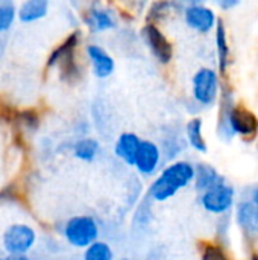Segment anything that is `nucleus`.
Listing matches in <instances>:
<instances>
[{
  "mask_svg": "<svg viewBox=\"0 0 258 260\" xmlns=\"http://www.w3.org/2000/svg\"><path fill=\"white\" fill-rule=\"evenodd\" d=\"M217 134L222 140L242 137L254 140L258 136V117L254 111L242 104L234 102L233 90L224 84L220 87V105L217 117Z\"/></svg>",
  "mask_w": 258,
  "mask_h": 260,
  "instance_id": "nucleus-1",
  "label": "nucleus"
},
{
  "mask_svg": "<svg viewBox=\"0 0 258 260\" xmlns=\"http://www.w3.org/2000/svg\"><path fill=\"white\" fill-rule=\"evenodd\" d=\"M195 181V165L189 160H175L167 163L148 187V198L155 203L172 200L179 190Z\"/></svg>",
  "mask_w": 258,
  "mask_h": 260,
  "instance_id": "nucleus-2",
  "label": "nucleus"
},
{
  "mask_svg": "<svg viewBox=\"0 0 258 260\" xmlns=\"http://www.w3.org/2000/svg\"><path fill=\"white\" fill-rule=\"evenodd\" d=\"M79 40H81V34L76 30L73 34H70L49 56L47 66L49 67H55L58 66L61 70V79L65 81L67 84H76L81 76V66L76 61V49L79 46Z\"/></svg>",
  "mask_w": 258,
  "mask_h": 260,
  "instance_id": "nucleus-3",
  "label": "nucleus"
},
{
  "mask_svg": "<svg viewBox=\"0 0 258 260\" xmlns=\"http://www.w3.org/2000/svg\"><path fill=\"white\" fill-rule=\"evenodd\" d=\"M100 229L97 221L90 215H78L70 218L62 229V236L68 245L75 248H88L99 241Z\"/></svg>",
  "mask_w": 258,
  "mask_h": 260,
  "instance_id": "nucleus-4",
  "label": "nucleus"
},
{
  "mask_svg": "<svg viewBox=\"0 0 258 260\" xmlns=\"http://www.w3.org/2000/svg\"><path fill=\"white\" fill-rule=\"evenodd\" d=\"M201 207L213 216H228L237 204L236 187L227 180L204 193H199Z\"/></svg>",
  "mask_w": 258,
  "mask_h": 260,
  "instance_id": "nucleus-5",
  "label": "nucleus"
},
{
  "mask_svg": "<svg viewBox=\"0 0 258 260\" xmlns=\"http://www.w3.org/2000/svg\"><path fill=\"white\" fill-rule=\"evenodd\" d=\"M222 82L217 72L208 67L199 69L192 79L193 101L201 107H213L219 99Z\"/></svg>",
  "mask_w": 258,
  "mask_h": 260,
  "instance_id": "nucleus-6",
  "label": "nucleus"
},
{
  "mask_svg": "<svg viewBox=\"0 0 258 260\" xmlns=\"http://www.w3.org/2000/svg\"><path fill=\"white\" fill-rule=\"evenodd\" d=\"M36 242V232L27 224H11L3 236L2 244L8 254H26Z\"/></svg>",
  "mask_w": 258,
  "mask_h": 260,
  "instance_id": "nucleus-7",
  "label": "nucleus"
},
{
  "mask_svg": "<svg viewBox=\"0 0 258 260\" xmlns=\"http://www.w3.org/2000/svg\"><path fill=\"white\" fill-rule=\"evenodd\" d=\"M164 163V157L161 148L154 140H141L134 168L143 178H152L158 175L161 165Z\"/></svg>",
  "mask_w": 258,
  "mask_h": 260,
  "instance_id": "nucleus-8",
  "label": "nucleus"
},
{
  "mask_svg": "<svg viewBox=\"0 0 258 260\" xmlns=\"http://www.w3.org/2000/svg\"><path fill=\"white\" fill-rule=\"evenodd\" d=\"M141 38L158 62L169 64L172 61L173 46L157 24L146 23L141 29Z\"/></svg>",
  "mask_w": 258,
  "mask_h": 260,
  "instance_id": "nucleus-9",
  "label": "nucleus"
},
{
  "mask_svg": "<svg viewBox=\"0 0 258 260\" xmlns=\"http://www.w3.org/2000/svg\"><path fill=\"white\" fill-rule=\"evenodd\" d=\"M234 222L243 236L249 239L258 238V206L251 200L237 201L234 207Z\"/></svg>",
  "mask_w": 258,
  "mask_h": 260,
  "instance_id": "nucleus-10",
  "label": "nucleus"
},
{
  "mask_svg": "<svg viewBox=\"0 0 258 260\" xmlns=\"http://www.w3.org/2000/svg\"><path fill=\"white\" fill-rule=\"evenodd\" d=\"M184 20L187 26L196 32L207 34L217 24V18L213 9L204 5H190L184 9Z\"/></svg>",
  "mask_w": 258,
  "mask_h": 260,
  "instance_id": "nucleus-11",
  "label": "nucleus"
},
{
  "mask_svg": "<svg viewBox=\"0 0 258 260\" xmlns=\"http://www.w3.org/2000/svg\"><path fill=\"white\" fill-rule=\"evenodd\" d=\"M140 145L141 139L135 133H122L114 143V154L125 165L134 166Z\"/></svg>",
  "mask_w": 258,
  "mask_h": 260,
  "instance_id": "nucleus-12",
  "label": "nucleus"
},
{
  "mask_svg": "<svg viewBox=\"0 0 258 260\" xmlns=\"http://www.w3.org/2000/svg\"><path fill=\"white\" fill-rule=\"evenodd\" d=\"M87 55L90 58L93 72L97 78L105 79V78L111 76V73L116 69V64H114L113 56L103 47H100L97 44H90V46H87Z\"/></svg>",
  "mask_w": 258,
  "mask_h": 260,
  "instance_id": "nucleus-13",
  "label": "nucleus"
},
{
  "mask_svg": "<svg viewBox=\"0 0 258 260\" xmlns=\"http://www.w3.org/2000/svg\"><path fill=\"white\" fill-rule=\"evenodd\" d=\"M225 178L220 175V172L210 163H205V161H201L198 165H195V181H193V186H195V190L198 193H204L207 192L208 189L224 183Z\"/></svg>",
  "mask_w": 258,
  "mask_h": 260,
  "instance_id": "nucleus-14",
  "label": "nucleus"
},
{
  "mask_svg": "<svg viewBox=\"0 0 258 260\" xmlns=\"http://www.w3.org/2000/svg\"><path fill=\"white\" fill-rule=\"evenodd\" d=\"M84 20H85V24L93 32H103V30L114 29L117 26V18H116L114 12L111 9L102 8V6L90 8L85 12Z\"/></svg>",
  "mask_w": 258,
  "mask_h": 260,
  "instance_id": "nucleus-15",
  "label": "nucleus"
},
{
  "mask_svg": "<svg viewBox=\"0 0 258 260\" xmlns=\"http://www.w3.org/2000/svg\"><path fill=\"white\" fill-rule=\"evenodd\" d=\"M184 136L187 140V145L199 152V154H207L208 151V143L204 136V122L201 117H192L186 126H184Z\"/></svg>",
  "mask_w": 258,
  "mask_h": 260,
  "instance_id": "nucleus-16",
  "label": "nucleus"
},
{
  "mask_svg": "<svg viewBox=\"0 0 258 260\" xmlns=\"http://www.w3.org/2000/svg\"><path fill=\"white\" fill-rule=\"evenodd\" d=\"M181 9L179 0H155L148 9L146 23L158 24L173 17Z\"/></svg>",
  "mask_w": 258,
  "mask_h": 260,
  "instance_id": "nucleus-17",
  "label": "nucleus"
},
{
  "mask_svg": "<svg viewBox=\"0 0 258 260\" xmlns=\"http://www.w3.org/2000/svg\"><path fill=\"white\" fill-rule=\"evenodd\" d=\"M164 157V163H172L176 160V157L186 149L187 140L186 136H181L178 133H175L173 129L166 133L161 139V142L158 143Z\"/></svg>",
  "mask_w": 258,
  "mask_h": 260,
  "instance_id": "nucleus-18",
  "label": "nucleus"
},
{
  "mask_svg": "<svg viewBox=\"0 0 258 260\" xmlns=\"http://www.w3.org/2000/svg\"><path fill=\"white\" fill-rule=\"evenodd\" d=\"M216 52H217V64H219V72L222 76L227 75L228 66H230V44H228V37H227V27L224 20H217L216 24Z\"/></svg>",
  "mask_w": 258,
  "mask_h": 260,
  "instance_id": "nucleus-19",
  "label": "nucleus"
},
{
  "mask_svg": "<svg viewBox=\"0 0 258 260\" xmlns=\"http://www.w3.org/2000/svg\"><path fill=\"white\" fill-rule=\"evenodd\" d=\"M49 11V0H26L18 9L21 23H33L46 17Z\"/></svg>",
  "mask_w": 258,
  "mask_h": 260,
  "instance_id": "nucleus-20",
  "label": "nucleus"
},
{
  "mask_svg": "<svg viewBox=\"0 0 258 260\" xmlns=\"http://www.w3.org/2000/svg\"><path fill=\"white\" fill-rule=\"evenodd\" d=\"M100 152V145L96 139L93 137H84L79 139L75 145H73V155L85 163H91L97 158Z\"/></svg>",
  "mask_w": 258,
  "mask_h": 260,
  "instance_id": "nucleus-21",
  "label": "nucleus"
},
{
  "mask_svg": "<svg viewBox=\"0 0 258 260\" xmlns=\"http://www.w3.org/2000/svg\"><path fill=\"white\" fill-rule=\"evenodd\" d=\"M201 260H231L227 248L214 241H204L199 244Z\"/></svg>",
  "mask_w": 258,
  "mask_h": 260,
  "instance_id": "nucleus-22",
  "label": "nucleus"
},
{
  "mask_svg": "<svg viewBox=\"0 0 258 260\" xmlns=\"http://www.w3.org/2000/svg\"><path fill=\"white\" fill-rule=\"evenodd\" d=\"M82 260H114V251L108 242L96 241L84 250Z\"/></svg>",
  "mask_w": 258,
  "mask_h": 260,
  "instance_id": "nucleus-23",
  "label": "nucleus"
},
{
  "mask_svg": "<svg viewBox=\"0 0 258 260\" xmlns=\"http://www.w3.org/2000/svg\"><path fill=\"white\" fill-rule=\"evenodd\" d=\"M18 125L27 131H35L40 126V116L35 110H23L15 114Z\"/></svg>",
  "mask_w": 258,
  "mask_h": 260,
  "instance_id": "nucleus-24",
  "label": "nucleus"
},
{
  "mask_svg": "<svg viewBox=\"0 0 258 260\" xmlns=\"http://www.w3.org/2000/svg\"><path fill=\"white\" fill-rule=\"evenodd\" d=\"M15 12L17 9L9 0H3L0 3V34L6 32L12 26L15 20Z\"/></svg>",
  "mask_w": 258,
  "mask_h": 260,
  "instance_id": "nucleus-25",
  "label": "nucleus"
},
{
  "mask_svg": "<svg viewBox=\"0 0 258 260\" xmlns=\"http://www.w3.org/2000/svg\"><path fill=\"white\" fill-rule=\"evenodd\" d=\"M239 2H240V0H217V5H219L222 9H225V11H230V9L236 8V6L239 5Z\"/></svg>",
  "mask_w": 258,
  "mask_h": 260,
  "instance_id": "nucleus-26",
  "label": "nucleus"
},
{
  "mask_svg": "<svg viewBox=\"0 0 258 260\" xmlns=\"http://www.w3.org/2000/svg\"><path fill=\"white\" fill-rule=\"evenodd\" d=\"M3 260H29L26 254H8Z\"/></svg>",
  "mask_w": 258,
  "mask_h": 260,
  "instance_id": "nucleus-27",
  "label": "nucleus"
},
{
  "mask_svg": "<svg viewBox=\"0 0 258 260\" xmlns=\"http://www.w3.org/2000/svg\"><path fill=\"white\" fill-rule=\"evenodd\" d=\"M249 200L255 204V206H258V186L257 187H254L252 190H251V195H249Z\"/></svg>",
  "mask_w": 258,
  "mask_h": 260,
  "instance_id": "nucleus-28",
  "label": "nucleus"
},
{
  "mask_svg": "<svg viewBox=\"0 0 258 260\" xmlns=\"http://www.w3.org/2000/svg\"><path fill=\"white\" fill-rule=\"evenodd\" d=\"M181 3H190V5H202L205 0H179Z\"/></svg>",
  "mask_w": 258,
  "mask_h": 260,
  "instance_id": "nucleus-29",
  "label": "nucleus"
},
{
  "mask_svg": "<svg viewBox=\"0 0 258 260\" xmlns=\"http://www.w3.org/2000/svg\"><path fill=\"white\" fill-rule=\"evenodd\" d=\"M249 260H258V251H254L252 254H251V257Z\"/></svg>",
  "mask_w": 258,
  "mask_h": 260,
  "instance_id": "nucleus-30",
  "label": "nucleus"
},
{
  "mask_svg": "<svg viewBox=\"0 0 258 260\" xmlns=\"http://www.w3.org/2000/svg\"><path fill=\"white\" fill-rule=\"evenodd\" d=\"M120 260H129V259H120Z\"/></svg>",
  "mask_w": 258,
  "mask_h": 260,
  "instance_id": "nucleus-31",
  "label": "nucleus"
},
{
  "mask_svg": "<svg viewBox=\"0 0 258 260\" xmlns=\"http://www.w3.org/2000/svg\"><path fill=\"white\" fill-rule=\"evenodd\" d=\"M2 2H3V0H0V3H2Z\"/></svg>",
  "mask_w": 258,
  "mask_h": 260,
  "instance_id": "nucleus-32",
  "label": "nucleus"
},
{
  "mask_svg": "<svg viewBox=\"0 0 258 260\" xmlns=\"http://www.w3.org/2000/svg\"><path fill=\"white\" fill-rule=\"evenodd\" d=\"M0 260H3V259H0Z\"/></svg>",
  "mask_w": 258,
  "mask_h": 260,
  "instance_id": "nucleus-33",
  "label": "nucleus"
}]
</instances>
